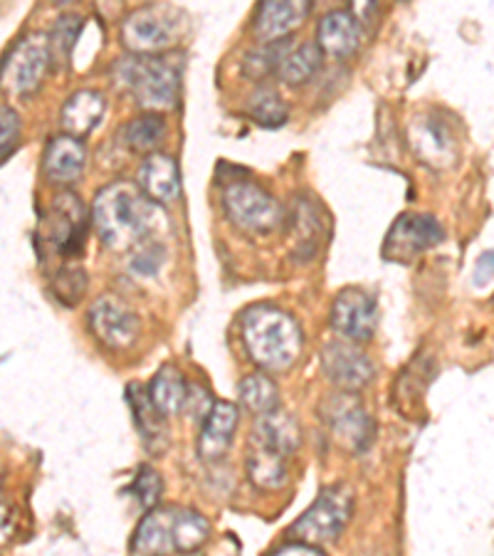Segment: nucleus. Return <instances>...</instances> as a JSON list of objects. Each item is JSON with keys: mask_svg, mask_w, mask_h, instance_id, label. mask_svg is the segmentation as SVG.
<instances>
[{"mask_svg": "<svg viewBox=\"0 0 494 556\" xmlns=\"http://www.w3.org/2000/svg\"><path fill=\"white\" fill-rule=\"evenodd\" d=\"M92 220L104 248L127 253L154 232L159 208L134 184L116 181L97 193Z\"/></svg>", "mask_w": 494, "mask_h": 556, "instance_id": "nucleus-1", "label": "nucleus"}, {"mask_svg": "<svg viewBox=\"0 0 494 556\" xmlns=\"http://www.w3.org/2000/svg\"><path fill=\"white\" fill-rule=\"evenodd\" d=\"M242 339H245L250 358L265 374H282L292 369L304 346L300 321L275 304H255L245 312Z\"/></svg>", "mask_w": 494, "mask_h": 556, "instance_id": "nucleus-2", "label": "nucleus"}, {"mask_svg": "<svg viewBox=\"0 0 494 556\" xmlns=\"http://www.w3.org/2000/svg\"><path fill=\"white\" fill-rule=\"evenodd\" d=\"M211 525L195 509L161 507L141 519L131 540L134 556H168L170 552L188 554L208 542Z\"/></svg>", "mask_w": 494, "mask_h": 556, "instance_id": "nucleus-3", "label": "nucleus"}, {"mask_svg": "<svg viewBox=\"0 0 494 556\" xmlns=\"http://www.w3.org/2000/svg\"><path fill=\"white\" fill-rule=\"evenodd\" d=\"M116 83L151 114L176 110L181 100V70L161 55H129L116 62Z\"/></svg>", "mask_w": 494, "mask_h": 556, "instance_id": "nucleus-4", "label": "nucleus"}, {"mask_svg": "<svg viewBox=\"0 0 494 556\" xmlns=\"http://www.w3.org/2000/svg\"><path fill=\"white\" fill-rule=\"evenodd\" d=\"M188 17L176 5H143L122 25V40L134 55H159L181 40Z\"/></svg>", "mask_w": 494, "mask_h": 556, "instance_id": "nucleus-5", "label": "nucleus"}, {"mask_svg": "<svg viewBox=\"0 0 494 556\" xmlns=\"http://www.w3.org/2000/svg\"><path fill=\"white\" fill-rule=\"evenodd\" d=\"M354 515V492L346 485H329L319 492L314 505L292 525V536L302 544H327L344 532Z\"/></svg>", "mask_w": 494, "mask_h": 556, "instance_id": "nucleus-6", "label": "nucleus"}, {"mask_svg": "<svg viewBox=\"0 0 494 556\" xmlns=\"http://www.w3.org/2000/svg\"><path fill=\"white\" fill-rule=\"evenodd\" d=\"M89 213L77 193L65 191L52 201L50 211L40 220L38 245L62 257H75L85 248Z\"/></svg>", "mask_w": 494, "mask_h": 556, "instance_id": "nucleus-7", "label": "nucleus"}, {"mask_svg": "<svg viewBox=\"0 0 494 556\" xmlns=\"http://www.w3.org/2000/svg\"><path fill=\"white\" fill-rule=\"evenodd\" d=\"M223 208H226L232 226L242 232H253V236L273 232L284 218L280 201L253 181L228 184L226 193H223Z\"/></svg>", "mask_w": 494, "mask_h": 556, "instance_id": "nucleus-8", "label": "nucleus"}, {"mask_svg": "<svg viewBox=\"0 0 494 556\" xmlns=\"http://www.w3.org/2000/svg\"><path fill=\"white\" fill-rule=\"evenodd\" d=\"M50 67L48 35H25L13 45L0 65V89L11 97H28L42 85Z\"/></svg>", "mask_w": 494, "mask_h": 556, "instance_id": "nucleus-9", "label": "nucleus"}, {"mask_svg": "<svg viewBox=\"0 0 494 556\" xmlns=\"http://www.w3.org/2000/svg\"><path fill=\"white\" fill-rule=\"evenodd\" d=\"M445 240V228L426 213H403L383 240V257L391 263H413Z\"/></svg>", "mask_w": 494, "mask_h": 556, "instance_id": "nucleus-10", "label": "nucleus"}, {"mask_svg": "<svg viewBox=\"0 0 494 556\" xmlns=\"http://www.w3.org/2000/svg\"><path fill=\"white\" fill-rule=\"evenodd\" d=\"M321 420H325L337 441L349 447V451L364 453L373 443V418L354 393L341 391L339 396H329L325 406H321Z\"/></svg>", "mask_w": 494, "mask_h": 556, "instance_id": "nucleus-11", "label": "nucleus"}, {"mask_svg": "<svg viewBox=\"0 0 494 556\" xmlns=\"http://www.w3.org/2000/svg\"><path fill=\"white\" fill-rule=\"evenodd\" d=\"M89 329L106 349L124 352V349L137 344L141 321L129 304L112 298V294H104L89 307Z\"/></svg>", "mask_w": 494, "mask_h": 556, "instance_id": "nucleus-12", "label": "nucleus"}, {"mask_svg": "<svg viewBox=\"0 0 494 556\" xmlns=\"http://www.w3.org/2000/svg\"><path fill=\"white\" fill-rule=\"evenodd\" d=\"M379 325V304L373 294H368L362 287H346L341 290L331 307V327L337 329L346 342L364 344L373 337Z\"/></svg>", "mask_w": 494, "mask_h": 556, "instance_id": "nucleus-13", "label": "nucleus"}, {"mask_svg": "<svg viewBox=\"0 0 494 556\" xmlns=\"http://www.w3.org/2000/svg\"><path fill=\"white\" fill-rule=\"evenodd\" d=\"M321 366H325L327 379L344 393H356L373 381V362L366 352L354 342L337 339L329 342L321 352Z\"/></svg>", "mask_w": 494, "mask_h": 556, "instance_id": "nucleus-14", "label": "nucleus"}, {"mask_svg": "<svg viewBox=\"0 0 494 556\" xmlns=\"http://www.w3.org/2000/svg\"><path fill=\"white\" fill-rule=\"evenodd\" d=\"M408 143L423 164L433 168L453 166L457 159V143L445 119L435 114H418L408 124Z\"/></svg>", "mask_w": 494, "mask_h": 556, "instance_id": "nucleus-15", "label": "nucleus"}, {"mask_svg": "<svg viewBox=\"0 0 494 556\" xmlns=\"http://www.w3.org/2000/svg\"><path fill=\"white\" fill-rule=\"evenodd\" d=\"M238 406L228 401H215L208 416L203 420L201 438H198V455L203 457L205 463L223 460L228 455L232 438H236L238 430Z\"/></svg>", "mask_w": 494, "mask_h": 556, "instance_id": "nucleus-16", "label": "nucleus"}, {"mask_svg": "<svg viewBox=\"0 0 494 556\" xmlns=\"http://www.w3.org/2000/svg\"><path fill=\"white\" fill-rule=\"evenodd\" d=\"M312 3L307 0H269L255 13V35L263 42L284 40L307 21Z\"/></svg>", "mask_w": 494, "mask_h": 556, "instance_id": "nucleus-17", "label": "nucleus"}, {"mask_svg": "<svg viewBox=\"0 0 494 556\" xmlns=\"http://www.w3.org/2000/svg\"><path fill=\"white\" fill-rule=\"evenodd\" d=\"M290 228H292V240H294V250L300 257H312L317 253L321 240L327 238V226H329V215L321 208L317 199L302 193L300 199L294 201L292 208V218H290Z\"/></svg>", "mask_w": 494, "mask_h": 556, "instance_id": "nucleus-18", "label": "nucleus"}, {"mask_svg": "<svg viewBox=\"0 0 494 556\" xmlns=\"http://www.w3.org/2000/svg\"><path fill=\"white\" fill-rule=\"evenodd\" d=\"M137 188L154 205L176 201L181 195V172H178L176 159L168 154H149L139 168Z\"/></svg>", "mask_w": 494, "mask_h": 556, "instance_id": "nucleus-19", "label": "nucleus"}, {"mask_svg": "<svg viewBox=\"0 0 494 556\" xmlns=\"http://www.w3.org/2000/svg\"><path fill=\"white\" fill-rule=\"evenodd\" d=\"M85 164V143L75 137H67V134H60V137L50 139L48 149H45V176L58 186L75 184L77 178L83 176Z\"/></svg>", "mask_w": 494, "mask_h": 556, "instance_id": "nucleus-20", "label": "nucleus"}, {"mask_svg": "<svg viewBox=\"0 0 494 556\" xmlns=\"http://www.w3.org/2000/svg\"><path fill=\"white\" fill-rule=\"evenodd\" d=\"M317 45L321 52L346 58L362 45V23L354 11H331L321 17L317 28Z\"/></svg>", "mask_w": 494, "mask_h": 556, "instance_id": "nucleus-21", "label": "nucleus"}, {"mask_svg": "<svg viewBox=\"0 0 494 556\" xmlns=\"http://www.w3.org/2000/svg\"><path fill=\"white\" fill-rule=\"evenodd\" d=\"M104 110L106 100L102 92H97V89H79L62 106V129H65L67 137L83 141L99 127Z\"/></svg>", "mask_w": 494, "mask_h": 556, "instance_id": "nucleus-22", "label": "nucleus"}, {"mask_svg": "<svg viewBox=\"0 0 494 556\" xmlns=\"http://www.w3.org/2000/svg\"><path fill=\"white\" fill-rule=\"evenodd\" d=\"M253 441L287 457V455H292L296 447H300L302 430L292 414L275 408V410H269V414L257 416Z\"/></svg>", "mask_w": 494, "mask_h": 556, "instance_id": "nucleus-23", "label": "nucleus"}, {"mask_svg": "<svg viewBox=\"0 0 494 556\" xmlns=\"http://www.w3.org/2000/svg\"><path fill=\"white\" fill-rule=\"evenodd\" d=\"M127 403L131 406L134 424H137V428H139V433L143 438V445H147L149 451H154V453L164 451L166 443H168L164 418L159 416L154 403H151L147 386L131 383L127 389Z\"/></svg>", "mask_w": 494, "mask_h": 556, "instance_id": "nucleus-24", "label": "nucleus"}, {"mask_svg": "<svg viewBox=\"0 0 494 556\" xmlns=\"http://www.w3.org/2000/svg\"><path fill=\"white\" fill-rule=\"evenodd\" d=\"M147 391H149L151 403H154V408L159 410V416L170 418L183 410L188 381L176 366H164V369L154 376V381H151Z\"/></svg>", "mask_w": 494, "mask_h": 556, "instance_id": "nucleus-25", "label": "nucleus"}, {"mask_svg": "<svg viewBox=\"0 0 494 556\" xmlns=\"http://www.w3.org/2000/svg\"><path fill=\"white\" fill-rule=\"evenodd\" d=\"M248 475L259 490H280L287 482V457L253 441L248 453Z\"/></svg>", "mask_w": 494, "mask_h": 556, "instance_id": "nucleus-26", "label": "nucleus"}, {"mask_svg": "<svg viewBox=\"0 0 494 556\" xmlns=\"http://www.w3.org/2000/svg\"><path fill=\"white\" fill-rule=\"evenodd\" d=\"M321 60H325V52L319 50L317 42L292 45L290 52H287L284 60L280 62V67H277V77H280L284 85L292 87L304 85L317 75Z\"/></svg>", "mask_w": 494, "mask_h": 556, "instance_id": "nucleus-27", "label": "nucleus"}, {"mask_svg": "<svg viewBox=\"0 0 494 556\" xmlns=\"http://www.w3.org/2000/svg\"><path fill=\"white\" fill-rule=\"evenodd\" d=\"M168 134V127L161 114H141L137 119H131L127 127L122 129V139L131 151H139V154H151V151L159 149L164 143Z\"/></svg>", "mask_w": 494, "mask_h": 556, "instance_id": "nucleus-28", "label": "nucleus"}, {"mask_svg": "<svg viewBox=\"0 0 494 556\" xmlns=\"http://www.w3.org/2000/svg\"><path fill=\"white\" fill-rule=\"evenodd\" d=\"M238 396H240L242 406H245L248 410H253L255 416L269 414V410H275L277 406H280V391H277L275 381L269 379L267 374L245 376V379H242L238 386Z\"/></svg>", "mask_w": 494, "mask_h": 556, "instance_id": "nucleus-29", "label": "nucleus"}, {"mask_svg": "<svg viewBox=\"0 0 494 556\" xmlns=\"http://www.w3.org/2000/svg\"><path fill=\"white\" fill-rule=\"evenodd\" d=\"M85 28L83 15L77 13H67L60 15L52 30L48 35V50H50V62L58 67H67L72 50H75V42L79 38V33Z\"/></svg>", "mask_w": 494, "mask_h": 556, "instance_id": "nucleus-30", "label": "nucleus"}, {"mask_svg": "<svg viewBox=\"0 0 494 556\" xmlns=\"http://www.w3.org/2000/svg\"><path fill=\"white\" fill-rule=\"evenodd\" d=\"M248 112L253 119L259 124V127L267 129H277L282 127L290 116V110H287V102L280 97L275 87H257L248 100Z\"/></svg>", "mask_w": 494, "mask_h": 556, "instance_id": "nucleus-31", "label": "nucleus"}, {"mask_svg": "<svg viewBox=\"0 0 494 556\" xmlns=\"http://www.w3.org/2000/svg\"><path fill=\"white\" fill-rule=\"evenodd\" d=\"M292 45H294L292 38L275 40V42H259L257 48L245 58L242 72H245L250 79L259 83V79H265L273 75V72H277V67H280V62L284 60L287 52H290Z\"/></svg>", "mask_w": 494, "mask_h": 556, "instance_id": "nucleus-32", "label": "nucleus"}, {"mask_svg": "<svg viewBox=\"0 0 494 556\" xmlns=\"http://www.w3.org/2000/svg\"><path fill=\"white\" fill-rule=\"evenodd\" d=\"M87 287L89 277L79 265H65L55 275V280H52V292L58 294V300L62 304H69V307H75V304L85 298Z\"/></svg>", "mask_w": 494, "mask_h": 556, "instance_id": "nucleus-33", "label": "nucleus"}, {"mask_svg": "<svg viewBox=\"0 0 494 556\" xmlns=\"http://www.w3.org/2000/svg\"><path fill=\"white\" fill-rule=\"evenodd\" d=\"M23 139V122L13 106L0 104V166L11 159Z\"/></svg>", "mask_w": 494, "mask_h": 556, "instance_id": "nucleus-34", "label": "nucleus"}, {"mask_svg": "<svg viewBox=\"0 0 494 556\" xmlns=\"http://www.w3.org/2000/svg\"><path fill=\"white\" fill-rule=\"evenodd\" d=\"M131 492L137 495L141 507H149V509L156 507L161 500V492H164L161 475L154 468H149V465H143V468H139L137 478H134V482H131Z\"/></svg>", "mask_w": 494, "mask_h": 556, "instance_id": "nucleus-35", "label": "nucleus"}, {"mask_svg": "<svg viewBox=\"0 0 494 556\" xmlns=\"http://www.w3.org/2000/svg\"><path fill=\"white\" fill-rule=\"evenodd\" d=\"M166 260L164 245L154 243V240H143L141 245L134 248L131 255V270L139 275H156Z\"/></svg>", "mask_w": 494, "mask_h": 556, "instance_id": "nucleus-36", "label": "nucleus"}, {"mask_svg": "<svg viewBox=\"0 0 494 556\" xmlns=\"http://www.w3.org/2000/svg\"><path fill=\"white\" fill-rule=\"evenodd\" d=\"M273 556H327V554L321 552L319 546L302 544V542H292V544L282 546V549H277Z\"/></svg>", "mask_w": 494, "mask_h": 556, "instance_id": "nucleus-37", "label": "nucleus"}, {"mask_svg": "<svg viewBox=\"0 0 494 556\" xmlns=\"http://www.w3.org/2000/svg\"><path fill=\"white\" fill-rule=\"evenodd\" d=\"M15 529V517H13V509L5 505L3 500H0V544H5L8 540H11Z\"/></svg>", "mask_w": 494, "mask_h": 556, "instance_id": "nucleus-38", "label": "nucleus"}]
</instances>
